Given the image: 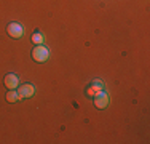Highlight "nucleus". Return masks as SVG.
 I'll list each match as a JSON object with an SVG mask.
<instances>
[{
    "label": "nucleus",
    "instance_id": "f257e3e1",
    "mask_svg": "<svg viewBox=\"0 0 150 144\" xmlns=\"http://www.w3.org/2000/svg\"><path fill=\"white\" fill-rule=\"evenodd\" d=\"M50 58V50L45 45H35V48L32 50V59L37 63H45Z\"/></svg>",
    "mask_w": 150,
    "mask_h": 144
},
{
    "label": "nucleus",
    "instance_id": "f03ea898",
    "mask_svg": "<svg viewBox=\"0 0 150 144\" xmlns=\"http://www.w3.org/2000/svg\"><path fill=\"white\" fill-rule=\"evenodd\" d=\"M6 32H8V35L13 38H21L24 34V29L19 23H10L8 27H6Z\"/></svg>",
    "mask_w": 150,
    "mask_h": 144
},
{
    "label": "nucleus",
    "instance_id": "7ed1b4c3",
    "mask_svg": "<svg viewBox=\"0 0 150 144\" xmlns=\"http://www.w3.org/2000/svg\"><path fill=\"white\" fill-rule=\"evenodd\" d=\"M35 93V86L30 85V83H24L18 88V95H19V99H24V98H30L34 96Z\"/></svg>",
    "mask_w": 150,
    "mask_h": 144
},
{
    "label": "nucleus",
    "instance_id": "20e7f679",
    "mask_svg": "<svg viewBox=\"0 0 150 144\" xmlns=\"http://www.w3.org/2000/svg\"><path fill=\"white\" fill-rule=\"evenodd\" d=\"M94 106L98 107V109H105V107L109 106V95H107L105 91L98 93V95L94 96Z\"/></svg>",
    "mask_w": 150,
    "mask_h": 144
},
{
    "label": "nucleus",
    "instance_id": "39448f33",
    "mask_svg": "<svg viewBox=\"0 0 150 144\" xmlns=\"http://www.w3.org/2000/svg\"><path fill=\"white\" fill-rule=\"evenodd\" d=\"M101 91H104V83H102L101 80H94L90 86H88L86 95H88V96H93V98H94V96L98 95V93H101Z\"/></svg>",
    "mask_w": 150,
    "mask_h": 144
},
{
    "label": "nucleus",
    "instance_id": "423d86ee",
    "mask_svg": "<svg viewBox=\"0 0 150 144\" xmlns=\"http://www.w3.org/2000/svg\"><path fill=\"white\" fill-rule=\"evenodd\" d=\"M3 83H5V86L8 90H16L18 85H19V78H18V75H15V74H8L5 77V80H3Z\"/></svg>",
    "mask_w": 150,
    "mask_h": 144
},
{
    "label": "nucleus",
    "instance_id": "0eeeda50",
    "mask_svg": "<svg viewBox=\"0 0 150 144\" xmlns=\"http://www.w3.org/2000/svg\"><path fill=\"white\" fill-rule=\"evenodd\" d=\"M30 40L34 42V45H43L45 35L42 34V32H34V34H32V38H30Z\"/></svg>",
    "mask_w": 150,
    "mask_h": 144
},
{
    "label": "nucleus",
    "instance_id": "6e6552de",
    "mask_svg": "<svg viewBox=\"0 0 150 144\" xmlns=\"http://www.w3.org/2000/svg\"><path fill=\"white\" fill-rule=\"evenodd\" d=\"M6 101H8V103H18V101H19L18 90H8V93H6Z\"/></svg>",
    "mask_w": 150,
    "mask_h": 144
}]
</instances>
